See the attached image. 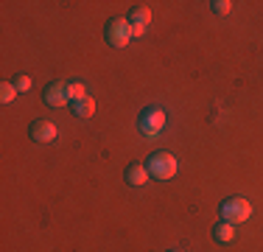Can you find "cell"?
I'll return each mask as SVG.
<instances>
[{
    "instance_id": "cell-10",
    "label": "cell",
    "mask_w": 263,
    "mask_h": 252,
    "mask_svg": "<svg viewBox=\"0 0 263 252\" xmlns=\"http://www.w3.org/2000/svg\"><path fill=\"white\" fill-rule=\"evenodd\" d=\"M73 112H76V118H81V121H90L92 112H96V101H92L90 96L81 98V101H76V104H73Z\"/></svg>"
},
{
    "instance_id": "cell-14",
    "label": "cell",
    "mask_w": 263,
    "mask_h": 252,
    "mask_svg": "<svg viewBox=\"0 0 263 252\" xmlns=\"http://www.w3.org/2000/svg\"><path fill=\"white\" fill-rule=\"evenodd\" d=\"M14 87H17V93H28L31 90V76H17Z\"/></svg>"
},
{
    "instance_id": "cell-6",
    "label": "cell",
    "mask_w": 263,
    "mask_h": 252,
    "mask_svg": "<svg viewBox=\"0 0 263 252\" xmlns=\"http://www.w3.org/2000/svg\"><path fill=\"white\" fill-rule=\"evenodd\" d=\"M126 20L132 25V37H143V34H146V28H148V23H152V11H148L146 6H137Z\"/></svg>"
},
{
    "instance_id": "cell-2",
    "label": "cell",
    "mask_w": 263,
    "mask_h": 252,
    "mask_svg": "<svg viewBox=\"0 0 263 252\" xmlns=\"http://www.w3.org/2000/svg\"><path fill=\"white\" fill-rule=\"evenodd\" d=\"M249 216H252V205H249V199H243V196H233V199H227L221 205V219L230 222V224H243Z\"/></svg>"
},
{
    "instance_id": "cell-7",
    "label": "cell",
    "mask_w": 263,
    "mask_h": 252,
    "mask_svg": "<svg viewBox=\"0 0 263 252\" xmlns=\"http://www.w3.org/2000/svg\"><path fill=\"white\" fill-rule=\"evenodd\" d=\"M28 135H31V140H36V143H51V140H56V126L51 121H34L28 129Z\"/></svg>"
},
{
    "instance_id": "cell-12",
    "label": "cell",
    "mask_w": 263,
    "mask_h": 252,
    "mask_svg": "<svg viewBox=\"0 0 263 252\" xmlns=\"http://www.w3.org/2000/svg\"><path fill=\"white\" fill-rule=\"evenodd\" d=\"M14 98H17V87L9 84V81H3V84H0V101H3V104H11Z\"/></svg>"
},
{
    "instance_id": "cell-15",
    "label": "cell",
    "mask_w": 263,
    "mask_h": 252,
    "mask_svg": "<svg viewBox=\"0 0 263 252\" xmlns=\"http://www.w3.org/2000/svg\"><path fill=\"white\" fill-rule=\"evenodd\" d=\"M171 252H179V249H171Z\"/></svg>"
},
{
    "instance_id": "cell-8",
    "label": "cell",
    "mask_w": 263,
    "mask_h": 252,
    "mask_svg": "<svg viewBox=\"0 0 263 252\" xmlns=\"http://www.w3.org/2000/svg\"><path fill=\"white\" fill-rule=\"evenodd\" d=\"M123 176H126L129 185H146L152 174H148V168H146V166H129L126 171H123Z\"/></svg>"
},
{
    "instance_id": "cell-9",
    "label": "cell",
    "mask_w": 263,
    "mask_h": 252,
    "mask_svg": "<svg viewBox=\"0 0 263 252\" xmlns=\"http://www.w3.org/2000/svg\"><path fill=\"white\" fill-rule=\"evenodd\" d=\"M213 238H216L218 244H230L235 238V224L230 222H218L216 227H213Z\"/></svg>"
},
{
    "instance_id": "cell-3",
    "label": "cell",
    "mask_w": 263,
    "mask_h": 252,
    "mask_svg": "<svg viewBox=\"0 0 263 252\" xmlns=\"http://www.w3.org/2000/svg\"><path fill=\"white\" fill-rule=\"evenodd\" d=\"M104 37H106V42H109L112 48L129 45V40H132L129 20H126V17H115V20H109V23H106V28H104Z\"/></svg>"
},
{
    "instance_id": "cell-1",
    "label": "cell",
    "mask_w": 263,
    "mask_h": 252,
    "mask_svg": "<svg viewBox=\"0 0 263 252\" xmlns=\"http://www.w3.org/2000/svg\"><path fill=\"white\" fill-rule=\"evenodd\" d=\"M146 168L154 179H171V176H177V171H179V160L174 154H168V151H157V154L148 157Z\"/></svg>"
},
{
    "instance_id": "cell-11",
    "label": "cell",
    "mask_w": 263,
    "mask_h": 252,
    "mask_svg": "<svg viewBox=\"0 0 263 252\" xmlns=\"http://www.w3.org/2000/svg\"><path fill=\"white\" fill-rule=\"evenodd\" d=\"M67 96H70L73 104H76V101H81V98H87L84 84H81V81H70V84H67Z\"/></svg>"
},
{
    "instance_id": "cell-4",
    "label": "cell",
    "mask_w": 263,
    "mask_h": 252,
    "mask_svg": "<svg viewBox=\"0 0 263 252\" xmlns=\"http://www.w3.org/2000/svg\"><path fill=\"white\" fill-rule=\"evenodd\" d=\"M165 121H168L165 112L157 110V106H148V110H143V115H140V132L154 140V137L165 129Z\"/></svg>"
},
{
    "instance_id": "cell-5",
    "label": "cell",
    "mask_w": 263,
    "mask_h": 252,
    "mask_svg": "<svg viewBox=\"0 0 263 252\" xmlns=\"http://www.w3.org/2000/svg\"><path fill=\"white\" fill-rule=\"evenodd\" d=\"M67 101H70V96H67V84H65V81H51V84L45 87V104L48 106L62 110Z\"/></svg>"
},
{
    "instance_id": "cell-13",
    "label": "cell",
    "mask_w": 263,
    "mask_h": 252,
    "mask_svg": "<svg viewBox=\"0 0 263 252\" xmlns=\"http://www.w3.org/2000/svg\"><path fill=\"white\" fill-rule=\"evenodd\" d=\"M210 9L216 11V14H227V11L233 9V3H230V0H213V3H210Z\"/></svg>"
}]
</instances>
